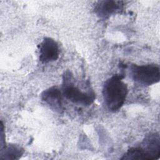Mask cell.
Instances as JSON below:
<instances>
[{"mask_svg":"<svg viewBox=\"0 0 160 160\" xmlns=\"http://www.w3.org/2000/svg\"><path fill=\"white\" fill-rule=\"evenodd\" d=\"M124 76L114 74L108 78L102 88V96L107 109L111 112L119 110L124 104L128 93L126 84L122 81Z\"/></svg>","mask_w":160,"mask_h":160,"instance_id":"obj_1","label":"cell"},{"mask_svg":"<svg viewBox=\"0 0 160 160\" xmlns=\"http://www.w3.org/2000/svg\"><path fill=\"white\" fill-rule=\"evenodd\" d=\"M160 156V137L158 132L147 135L141 144L129 149L121 159L154 160Z\"/></svg>","mask_w":160,"mask_h":160,"instance_id":"obj_2","label":"cell"},{"mask_svg":"<svg viewBox=\"0 0 160 160\" xmlns=\"http://www.w3.org/2000/svg\"><path fill=\"white\" fill-rule=\"evenodd\" d=\"M73 79V76L69 71H66L63 75L61 88L63 96L75 104L82 106H89L92 104L96 98L94 91H83L75 85Z\"/></svg>","mask_w":160,"mask_h":160,"instance_id":"obj_3","label":"cell"},{"mask_svg":"<svg viewBox=\"0 0 160 160\" xmlns=\"http://www.w3.org/2000/svg\"><path fill=\"white\" fill-rule=\"evenodd\" d=\"M130 75L135 82L143 86H151L159 81L160 68L159 65L154 64H132L130 68Z\"/></svg>","mask_w":160,"mask_h":160,"instance_id":"obj_4","label":"cell"},{"mask_svg":"<svg viewBox=\"0 0 160 160\" xmlns=\"http://www.w3.org/2000/svg\"><path fill=\"white\" fill-rule=\"evenodd\" d=\"M39 59L42 63H48L57 60L60 49L58 42L51 38L46 37L38 46Z\"/></svg>","mask_w":160,"mask_h":160,"instance_id":"obj_5","label":"cell"},{"mask_svg":"<svg viewBox=\"0 0 160 160\" xmlns=\"http://www.w3.org/2000/svg\"><path fill=\"white\" fill-rule=\"evenodd\" d=\"M62 96L61 89L57 87L52 86L42 92L41 99L52 110L61 113L63 111Z\"/></svg>","mask_w":160,"mask_h":160,"instance_id":"obj_6","label":"cell"},{"mask_svg":"<svg viewBox=\"0 0 160 160\" xmlns=\"http://www.w3.org/2000/svg\"><path fill=\"white\" fill-rule=\"evenodd\" d=\"M123 2L105 0L98 1L94 8L96 14L101 19H107L111 16L120 12L123 8Z\"/></svg>","mask_w":160,"mask_h":160,"instance_id":"obj_7","label":"cell"},{"mask_svg":"<svg viewBox=\"0 0 160 160\" xmlns=\"http://www.w3.org/2000/svg\"><path fill=\"white\" fill-rule=\"evenodd\" d=\"M24 153V149L16 144L5 146L1 150V159H19Z\"/></svg>","mask_w":160,"mask_h":160,"instance_id":"obj_8","label":"cell"}]
</instances>
